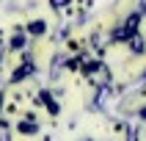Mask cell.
Masks as SVG:
<instances>
[{"instance_id":"6da1fadb","label":"cell","mask_w":146,"mask_h":141,"mask_svg":"<svg viewBox=\"0 0 146 141\" xmlns=\"http://www.w3.org/2000/svg\"><path fill=\"white\" fill-rule=\"evenodd\" d=\"M22 25H25V33H28L31 39H36V41L44 39V36L50 33V22L44 19V17H31V19L22 22Z\"/></svg>"}]
</instances>
